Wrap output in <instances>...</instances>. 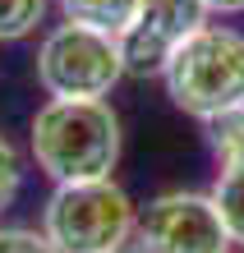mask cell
I'll return each mask as SVG.
<instances>
[{
	"label": "cell",
	"mask_w": 244,
	"mask_h": 253,
	"mask_svg": "<svg viewBox=\"0 0 244 253\" xmlns=\"http://www.w3.org/2000/svg\"><path fill=\"white\" fill-rule=\"evenodd\" d=\"M0 253H60L47 230H33V226H0Z\"/></svg>",
	"instance_id": "obj_12"
},
{
	"label": "cell",
	"mask_w": 244,
	"mask_h": 253,
	"mask_svg": "<svg viewBox=\"0 0 244 253\" xmlns=\"http://www.w3.org/2000/svg\"><path fill=\"white\" fill-rule=\"evenodd\" d=\"M143 253H231L226 221L203 189H166L147 207H139V230H134Z\"/></svg>",
	"instance_id": "obj_5"
},
{
	"label": "cell",
	"mask_w": 244,
	"mask_h": 253,
	"mask_svg": "<svg viewBox=\"0 0 244 253\" xmlns=\"http://www.w3.org/2000/svg\"><path fill=\"white\" fill-rule=\"evenodd\" d=\"M51 0H0V42H23L33 37L47 19Z\"/></svg>",
	"instance_id": "obj_10"
},
{
	"label": "cell",
	"mask_w": 244,
	"mask_h": 253,
	"mask_svg": "<svg viewBox=\"0 0 244 253\" xmlns=\"http://www.w3.org/2000/svg\"><path fill=\"white\" fill-rule=\"evenodd\" d=\"M207 23L203 0H139L134 23L120 33L125 51V79H161L166 60L189 33Z\"/></svg>",
	"instance_id": "obj_6"
},
{
	"label": "cell",
	"mask_w": 244,
	"mask_h": 253,
	"mask_svg": "<svg viewBox=\"0 0 244 253\" xmlns=\"http://www.w3.org/2000/svg\"><path fill=\"white\" fill-rule=\"evenodd\" d=\"M120 115L106 97H47L28 125V152L51 184L106 180L120 166Z\"/></svg>",
	"instance_id": "obj_1"
},
{
	"label": "cell",
	"mask_w": 244,
	"mask_h": 253,
	"mask_svg": "<svg viewBox=\"0 0 244 253\" xmlns=\"http://www.w3.org/2000/svg\"><path fill=\"white\" fill-rule=\"evenodd\" d=\"M42 230L60 253H115L139 230V207L115 175L55 184L42 207Z\"/></svg>",
	"instance_id": "obj_3"
},
{
	"label": "cell",
	"mask_w": 244,
	"mask_h": 253,
	"mask_svg": "<svg viewBox=\"0 0 244 253\" xmlns=\"http://www.w3.org/2000/svg\"><path fill=\"white\" fill-rule=\"evenodd\" d=\"M33 69L47 97H111L125 79V51L120 37L65 19L37 42Z\"/></svg>",
	"instance_id": "obj_4"
},
{
	"label": "cell",
	"mask_w": 244,
	"mask_h": 253,
	"mask_svg": "<svg viewBox=\"0 0 244 253\" xmlns=\"http://www.w3.org/2000/svg\"><path fill=\"white\" fill-rule=\"evenodd\" d=\"M203 9L217 14V19L221 14H244V0H203Z\"/></svg>",
	"instance_id": "obj_13"
},
{
	"label": "cell",
	"mask_w": 244,
	"mask_h": 253,
	"mask_svg": "<svg viewBox=\"0 0 244 253\" xmlns=\"http://www.w3.org/2000/svg\"><path fill=\"white\" fill-rule=\"evenodd\" d=\"M161 83L175 111L194 115L198 125L244 106V33L231 23H203L175 46Z\"/></svg>",
	"instance_id": "obj_2"
},
{
	"label": "cell",
	"mask_w": 244,
	"mask_h": 253,
	"mask_svg": "<svg viewBox=\"0 0 244 253\" xmlns=\"http://www.w3.org/2000/svg\"><path fill=\"white\" fill-rule=\"evenodd\" d=\"M207 152L217 157V166H244V106L207 120Z\"/></svg>",
	"instance_id": "obj_9"
},
{
	"label": "cell",
	"mask_w": 244,
	"mask_h": 253,
	"mask_svg": "<svg viewBox=\"0 0 244 253\" xmlns=\"http://www.w3.org/2000/svg\"><path fill=\"white\" fill-rule=\"evenodd\" d=\"M55 5H60L65 19L101 28V33H111V37H120L134 23V14H139V0H55Z\"/></svg>",
	"instance_id": "obj_7"
},
{
	"label": "cell",
	"mask_w": 244,
	"mask_h": 253,
	"mask_svg": "<svg viewBox=\"0 0 244 253\" xmlns=\"http://www.w3.org/2000/svg\"><path fill=\"white\" fill-rule=\"evenodd\" d=\"M115 253H143V249H139V240H129L125 249H115Z\"/></svg>",
	"instance_id": "obj_14"
},
{
	"label": "cell",
	"mask_w": 244,
	"mask_h": 253,
	"mask_svg": "<svg viewBox=\"0 0 244 253\" xmlns=\"http://www.w3.org/2000/svg\"><path fill=\"white\" fill-rule=\"evenodd\" d=\"M212 203L226 221V235L231 244L244 249V166H217V180H212Z\"/></svg>",
	"instance_id": "obj_8"
},
{
	"label": "cell",
	"mask_w": 244,
	"mask_h": 253,
	"mask_svg": "<svg viewBox=\"0 0 244 253\" xmlns=\"http://www.w3.org/2000/svg\"><path fill=\"white\" fill-rule=\"evenodd\" d=\"M19 189H23V157H19V147L0 133V212L14 207Z\"/></svg>",
	"instance_id": "obj_11"
}]
</instances>
